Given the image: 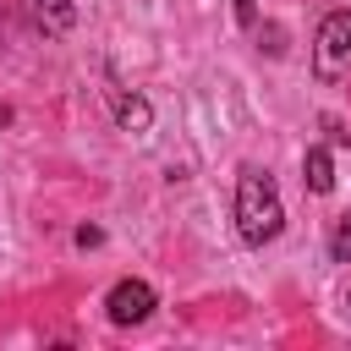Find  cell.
<instances>
[{
  "mask_svg": "<svg viewBox=\"0 0 351 351\" xmlns=\"http://www.w3.org/2000/svg\"><path fill=\"white\" fill-rule=\"evenodd\" d=\"M285 225V208H280V192L263 170H241L236 176V230L247 247H269Z\"/></svg>",
  "mask_w": 351,
  "mask_h": 351,
  "instance_id": "1",
  "label": "cell"
},
{
  "mask_svg": "<svg viewBox=\"0 0 351 351\" xmlns=\"http://www.w3.org/2000/svg\"><path fill=\"white\" fill-rule=\"evenodd\" d=\"M346 71H351V11H329L318 22V38H313V77L335 82Z\"/></svg>",
  "mask_w": 351,
  "mask_h": 351,
  "instance_id": "2",
  "label": "cell"
},
{
  "mask_svg": "<svg viewBox=\"0 0 351 351\" xmlns=\"http://www.w3.org/2000/svg\"><path fill=\"white\" fill-rule=\"evenodd\" d=\"M104 313H110V324H121V329L143 324V318L154 313V285H148V280H121V285H110Z\"/></svg>",
  "mask_w": 351,
  "mask_h": 351,
  "instance_id": "3",
  "label": "cell"
},
{
  "mask_svg": "<svg viewBox=\"0 0 351 351\" xmlns=\"http://www.w3.org/2000/svg\"><path fill=\"white\" fill-rule=\"evenodd\" d=\"M302 181H307V192H329L335 186V159H329V148H307V159H302Z\"/></svg>",
  "mask_w": 351,
  "mask_h": 351,
  "instance_id": "4",
  "label": "cell"
},
{
  "mask_svg": "<svg viewBox=\"0 0 351 351\" xmlns=\"http://www.w3.org/2000/svg\"><path fill=\"white\" fill-rule=\"evenodd\" d=\"M38 22H44L49 33H71L77 5H71V0H38Z\"/></svg>",
  "mask_w": 351,
  "mask_h": 351,
  "instance_id": "5",
  "label": "cell"
},
{
  "mask_svg": "<svg viewBox=\"0 0 351 351\" xmlns=\"http://www.w3.org/2000/svg\"><path fill=\"white\" fill-rule=\"evenodd\" d=\"M115 121H121L126 132H148L154 110H148V99H115Z\"/></svg>",
  "mask_w": 351,
  "mask_h": 351,
  "instance_id": "6",
  "label": "cell"
},
{
  "mask_svg": "<svg viewBox=\"0 0 351 351\" xmlns=\"http://www.w3.org/2000/svg\"><path fill=\"white\" fill-rule=\"evenodd\" d=\"M329 258H335V263H351V208L335 219V236H329Z\"/></svg>",
  "mask_w": 351,
  "mask_h": 351,
  "instance_id": "7",
  "label": "cell"
},
{
  "mask_svg": "<svg viewBox=\"0 0 351 351\" xmlns=\"http://www.w3.org/2000/svg\"><path fill=\"white\" fill-rule=\"evenodd\" d=\"M77 247H99V225H82L77 230Z\"/></svg>",
  "mask_w": 351,
  "mask_h": 351,
  "instance_id": "8",
  "label": "cell"
},
{
  "mask_svg": "<svg viewBox=\"0 0 351 351\" xmlns=\"http://www.w3.org/2000/svg\"><path fill=\"white\" fill-rule=\"evenodd\" d=\"M236 16H241V22H252V0H236Z\"/></svg>",
  "mask_w": 351,
  "mask_h": 351,
  "instance_id": "9",
  "label": "cell"
},
{
  "mask_svg": "<svg viewBox=\"0 0 351 351\" xmlns=\"http://www.w3.org/2000/svg\"><path fill=\"white\" fill-rule=\"evenodd\" d=\"M346 307H351V291H346Z\"/></svg>",
  "mask_w": 351,
  "mask_h": 351,
  "instance_id": "10",
  "label": "cell"
}]
</instances>
